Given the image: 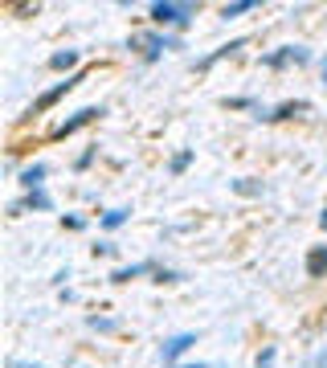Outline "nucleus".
<instances>
[{"label":"nucleus","mask_w":327,"mask_h":368,"mask_svg":"<svg viewBox=\"0 0 327 368\" xmlns=\"http://www.w3.org/2000/svg\"><path fill=\"white\" fill-rule=\"evenodd\" d=\"M192 17H196V4H168V0L151 4V21L156 25H188Z\"/></svg>","instance_id":"obj_1"},{"label":"nucleus","mask_w":327,"mask_h":368,"mask_svg":"<svg viewBox=\"0 0 327 368\" xmlns=\"http://www.w3.org/2000/svg\"><path fill=\"white\" fill-rule=\"evenodd\" d=\"M131 46H143V57H147V62H156L164 49H180V42H176V37H160V33H136V37H131Z\"/></svg>","instance_id":"obj_2"},{"label":"nucleus","mask_w":327,"mask_h":368,"mask_svg":"<svg viewBox=\"0 0 327 368\" xmlns=\"http://www.w3.org/2000/svg\"><path fill=\"white\" fill-rule=\"evenodd\" d=\"M192 344H196V335H192V331H180V335H172V340H168V344L160 348V360H164L168 368H176V360L185 356Z\"/></svg>","instance_id":"obj_3"},{"label":"nucleus","mask_w":327,"mask_h":368,"mask_svg":"<svg viewBox=\"0 0 327 368\" xmlns=\"http://www.w3.org/2000/svg\"><path fill=\"white\" fill-rule=\"evenodd\" d=\"M78 82H82V78H78V74H74V78H66V82H57V86H53V91H46V94H41V98H37V102H33V115H41V111H49V107H53V102H57V98H66V94L74 91V86H78Z\"/></svg>","instance_id":"obj_4"},{"label":"nucleus","mask_w":327,"mask_h":368,"mask_svg":"<svg viewBox=\"0 0 327 368\" xmlns=\"http://www.w3.org/2000/svg\"><path fill=\"white\" fill-rule=\"evenodd\" d=\"M286 62H295V66H307V62H311V53H307L303 46H286L282 53H270V57H266V66H270V70H279V66H286Z\"/></svg>","instance_id":"obj_5"},{"label":"nucleus","mask_w":327,"mask_h":368,"mask_svg":"<svg viewBox=\"0 0 327 368\" xmlns=\"http://www.w3.org/2000/svg\"><path fill=\"white\" fill-rule=\"evenodd\" d=\"M98 115H102V107H86V111H78V115H74V119H66V123H62V127H57V139L74 136V131H78V127H86V123H94V119H98Z\"/></svg>","instance_id":"obj_6"},{"label":"nucleus","mask_w":327,"mask_h":368,"mask_svg":"<svg viewBox=\"0 0 327 368\" xmlns=\"http://www.w3.org/2000/svg\"><path fill=\"white\" fill-rule=\"evenodd\" d=\"M46 176H49V164H29V168L21 172V184H25L29 192H37V188L46 184Z\"/></svg>","instance_id":"obj_7"},{"label":"nucleus","mask_w":327,"mask_h":368,"mask_svg":"<svg viewBox=\"0 0 327 368\" xmlns=\"http://www.w3.org/2000/svg\"><path fill=\"white\" fill-rule=\"evenodd\" d=\"M324 270H327V246H315V250L307 254V275L319 278Z\"/></svg>","instance_id":"obj_8"},{"label":"nucleus","mask_w":327,"mask_h":368,"mask_svg":"<svg viewBox=\"0 0 327 368\" xmlns=\"http://www.w3.org/2000/svg\"><path fill=\"white\" fill-rule=\"evenodd\" d=\"M147 270H156V266H151V262H136V266H119L111 278H115V282H131V278L147 275Z\"/></svg>","instance_id":"obj_9"},{"label":"nucleus","mask_w":327,"mask_h":368,"mask_svg":"<svg viewBox=\"0 0 327 368\" xmlns=\"http://www.w3.org/2000/svg\"><path fill=\"white\" fill-rule=\"evenodd\" d=\"M49 66H53V70H70V66H78V49H66V53H53V57H49Z\"/></svg>","instance_id":"obj_10"},{"label":"nucleus","mask_w":327,"mask_h":368,"mask_svg":"<svg viewBox=\"0 0 327 368\" xmlns=\"http://www.w3.org/2000/svg\"><path fill=\"white\" fill-rule=\"evenodd\" d=\"M127 217H131V209H111V213L102 217V230H119Z\"/></svg>","instance_id":"obj_11"},{"label":"nucleus","mask_w":327,"mask_h":368,"mask_svg":"<svg viewBox=\"0 0 327 368\" xmlns=\"http://www.w3.org/2000/svg\"><path fill=\"white\" fill-rule=\"evenodd\" d=\"M250 8H258V4H254V0H234V4L221 8V17H241V12H250Z\"/></svg>","instance_id":"obj_12"},{"label":"nucleus","mask_w":327,"mask_h":368,"mask_svg":"<svg viewBox=\"0 0 327 368\" xmlns=\"http://www.w3.org/2000/svg\"><path fill=\"white\" fill-rule=\"evenodd\" d=\"M25 205H29V209H41V213H46V209H53V201H49L41 188H37V192H29V201H25Z\"/></svg>","instance_id":"obj_13"},{"label":"nucleus","mask_w":327,"mask_h":368,"mask_svg":"<svg viewBox=\"0 0 327 368\" xmlns=\"http://www.w3.org/2000/svg\"><path fill=\"white\" fill-rule=\"evenodd\" d=\"M188 164H192V151H180V156H176V160H172V172H176V176H180V172H185Z\"/></svg>","instance_id":"obj_14"},{"label":"nucleus","mask_w":327,"mask_h":368,"mask_svg":"<svg viewBox=\"0 0 327 368\" xmlns=\"http://www.w3.org/2000/svg\"><path fill=\"white\" fill-rule=\"evenodd\" d=\"M91 327H94V331H115V327H119V320H98V315H94Z\"/></svg>","instance_id":"obj_15"},{"label":"nucleus","mask_w":327,"mask_h":368,"mask_svg":"<svg viewBox=\"0 0 327 368\" xmlns=\"http://www.w3.org/2000/svg\"><path fill=\"white\" fill-rule=\"evenodd\" d=\"M237 192H262V184H250V181H237Z\"/></svg>","instance_id":"obj_16"},{"label":"nucleus","mask_w":327,"mask_h":368,"mask_svg":"<svg viewBox=\"0 0 327 368\" xmlns=\"http://www.w3.org/2000/svg\"><path fill=\"white\" fill-rule=\"evenodd\" d=\"M8 368H41V365H25V360H8Z\"/></svg>","instance_id":"obj_17"},{"label":"nucleus","mask_w":327,"mask_h":368,"mask_svg":"<svg viewBox=\"0 0 327 368\" xmlns=\"http://www.w3.org/2000/svg\"><path fill=\"white\" fill-rule=\"evenodd\" d=\"M176 368H209V365H176Z\"/></svg>","instance_id":"obj_18"},{"label":"nucleus","mask_w":327,"mask_h":368,"mask_svg":"<svg viewBox=\"0 0 327 368\" xmlns=\"http://www.w3.org/2000/svg\"><path fill=\"white\" fill-rule=\"evenodd\" d=\"M319 226H324V230H327V209H324V217H319Z\"/></svg>","instance_id":"obj_19"},{"label":"nucleus","mask_w":327,"mask_h":368,"mask_svg":"<svg viewBox=\"0 0 327 368\" xmlns=\"http://www.w3.org/2000/svg\"><path fill=\"white\" fill-rule=\"evenodd\" d=\"M324 82H327V57H324Z\"/></svg>","instance_id":"obj_20"}]
</instances>
